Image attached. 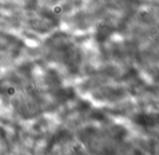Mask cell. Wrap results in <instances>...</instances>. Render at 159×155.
<instances>
[{"label": "cell", "instance_id": "obj_2", "mask_svg": "<svg viewBox=\"0 0 159 155\" xmlns=\"http://www.w3.org/2000/svg\"><path fill=\"white\" fill-rule=\"evenodd\" d=\"M113 34V27L107 23H100L95 33V39L97 42H105Z\"/></svg>", "mask_w": 159, "mask_h": 155}, {"label": "cell", "instance_id": "obj_1", "mask_svg": "<svg viewBox=\"0 0 159 155\" xmlns=\"http://www.w3.org/2000/svg\"><path fill=\"white\" fill-rule=\"evenodd\" d=\"M133 122L140 127L151 128L155 126L156 119L153 115H149V114H146V113H140V114H136L134 116Z\"/></svg>", "mask_w": 159, "mask_h": 155}]
</instances>
